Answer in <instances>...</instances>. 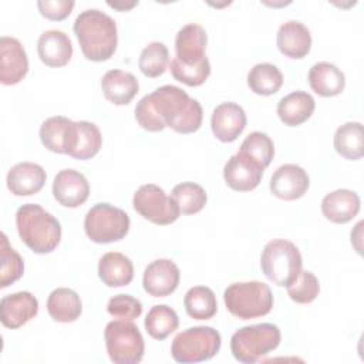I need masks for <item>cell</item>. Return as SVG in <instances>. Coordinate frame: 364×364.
I'll return each mask as SVG.
<instances>
[{
  "label": "cell",
  "mask_w": 364,
  "mask_h": 364,
  "mask_svg": "<svg viewBox=\"0 0 364 364\" xmlns=\"http://www.w3.org/2000/svg\"><path fill=\"white\" fill-rule=\"evenodd\" d=\"M135 119L149 132L169 127L179 134H192L200 128L203 111L198 100L191 98L182 88L168 84L138 101Z\"/></svg>",
  "instance_id": "obj_1"
},
{
  "label": "cell",
  "mask_w": 364,
  "mask_h": 364,
  "mask_svg": "<svg viewBox=\"0 0 364 364\" xmlns=\"http://www.w3.org/2000/svg\"><path fill=\"white\" fill-rule=\"evenodd\" d=\"M74 33L81 51L87 60H109L118 44V31L115 20L98 9L81 11L74 21Z\"/></svg>",
  "instance_id": "obj_2"
},
{
  "label": "cell",
  "mask_w": 364,
  "mask_h": 364,
  "mask_svg": "<svg viewBox=\"0 0 364 364\" xmlns=\"http://www.w3.org/2000/svg\"><path fill=\"white\" fill-rule=\"evenodd\" d=\"M16 226L20 239L34 253H51L60 243V222L37 203H24L17 209Z\"/></svg>",
  "instance_id": "obj_3"
},
{
  "label": "cell",
  "mask_w": 364,
  "mask_h": 364,
  "mask_svg": "<svg viewBox=\"0 0 364 364\" xmlns=\"http://www.w3.org/2000/svg\"><path fill=\"white\" fill-rule=\"evenodd\" d=\"M223 301L230 314L249 320L270 313L273 309V293L266 283L259 280L236 282L225 289Z\"/></svg>",
  "instance_id": "obj_4"
},
{
  "label": "cell",
  "mask_w": 364,
  "mask_h": 364,
  "mask_svg": "<svg viewBox=\"0 0 364 364\" xmlns=\"http://www.w3.org/2000/svg\"><path fill=\"white\" fill-rule=\"evenodd\" d=\"M280 328L272 323L245 326L236 330L230 338L233 357L245 364H252L276 350L280 344Z\"/></svg>",
  "instance_id": "obj_5"
},
{
  "label": "cell",
  "mask_w": 364,
  "mask_h": 364,
  "mask_svg": "<svg viewBox=\"0 0 364 364\" xmlns=\"http://www.w3.org/2000/svg\"><path fill=\"white\" fill-rule=\"evenodd\" d=\"M301 255L299 247L287 239L270 240L260 256V267L264 276L277 286H289L301 272Z\"/></svg>",
  "instance_id": "obj_6"
},
{
  "label": "cell",
  "mask_w": 364,
  "mask_h": 364,
  "mask_svg": "<svg viewBox=\"0 0 364 364\" xmlns=\"http://www.w3.org/2000/svg\"><path fill=\"white\" fill-rule=\"evenodd\" d=\"M222 346V337L210 326L189 327L176 334L171 344V354L176 363H200L215 357Z\"/></svg>",
  "instance_id": "obj_7"
},
{
  "label": "cell",
  "mask_w": 364,
  "mask_h": 364,
  "mask_svg": "<svg viewBox=\"0 0 364 364\" xmlns=\"http://www.w3.org/2000/svg\"><path fill=\"white\" fill-rule=\"evenodd\" d=\"M104 340L114 364H136L144 357V337L132 321L119 318L109 321L104 330Z\"/></svg>",
  "instance_id": "obj_8"
},
{
  "label": "cell",
  "mask_w": 364,
  "mask_h": 364,
  "mask_svg": "<svg viewBox=\"0 0 364 364\" xmlns=\"http://www.w3.org/2000/svg\"><path fill=\"white\" fill-rule=\"evenodd\" d=\"M129 225L128 213L107 202L94 205L84 219L85 235L95 243H112L124 239Z\"/></svg>",
  "instance_id": "obj_9"
},
{
  "label": "cell",
  "mask_w": 364,
  "mask_h": 364,
  "mask_svg": "<svg viewBox=\"0 0 364 364\" xmlns=\"http://www.w3.org/2000/svg\"><path fill=\"white\" fill-rule=\"evenodd\" d=\"M134 209L146 220L155 225H171L179 215L181 209L172 196L155 183H145L138 188L132 199Z\"/></svg>",
  "instance_id": "obj_10"
},
{
  "label": "cell",
  "mask_w": 364,
  "mask_h": 364,
  "mask_svg": "<svg viewBox=\"0 0 364 364\" xmlns=\"http://www.w3.org/2000/svg\"><path fill=\"white\" fill-rule=\"evenodd\" d=\"M77 122L63 115L50 117L40 127L41 144L51 152L70 155L77 145Z\"/></svg>",
  "instance_id": "obj_11"
},
{
  "label": "cell",
  "mask_w": 364,
  "mask_h": 364,
  "mask_svg": "<svg viewBox=\"0 0 364 364\" xmlns=\"http://www.w3.org/2000/svg\"><path fill=\"white\" fill-rule=\"evenodd\" d=\"M264 168L250 156L237 152L232 155L223 168V178L228 186L237 192L253 191L262 181Z\"/></svg>",
  "instance_id": "obj_12"
},
{
  "label": "cell",
  "mask_w": 364,
  "mask_h": 364,
  "mask_svg": "<svg viewBox=\"0 0 364 364\" xmlns=\"http://www.w3.org/2000/svg\"><path fill=\"white\" fill-rule=\"evenodd\" d=\"M181 279L179 267L171 259H156L151 262L142 276L144 290L152 297H166L172 294Z\"/></svg>",
  "instance_id": "obj_13"
},
{
  "label": "cell",
  "mask_w": 364,
  "mask_h": 364,
  "mask_svg": "<svg viewBox=\"0 0 364 364\" xmlns=\"http://www.w3.org/2000/svg\"><path fill=\"white\" fill-rule=\"evenodd\" d=\"M28 71V58L23 44L9 36L0 38V82L14 85L20 82Z\"/></svg>",
  "instance_id": "obj_14"
},
{
  "label": "cell",
  "mask_w": 364,
  "mask_h": 364,
  "mask_svg": "<svg viewBox=\"0 0 364 364\" xmlns=\"http://www.w3.org/2000/svg\"><path fill=\"white\" fill-rule=\"evenodd\" d=\"M310 185L307 172L296 164H284L279 166L270 179L272 193L283 200H294L301 198Z\"/></svg>",
  "instance_id": "obj_15"
},
{
  "label": "cell",
  "mask_w": 364,
  "mask_h": 364,
  "mask_svg": "<svg viewBox=\"0 0 364 364\" xmlns=\"http://www.w3.org/2000/svg\"><path fill=\"white\" fill-rule=\"evenodd\" d=\"M53 195L60 205L77 208L88 199L90 185L81 172L71 168L63 169L54 176Z\"/></svg>",
  "instance_id": "obj_16"
},
{
  "label": "cell",
  "mask_w": 364,
  "mask_h": 364,
  "mask_svg": "<svg viewBox=\"0 0 364 364\" xmlns=\"http://www.w3.org/2000/svg\"><path fill=\"white\" fill-rule=\"evenodd\" d=\"M38 313V301L30 291L7 294L0 300V320L7 328H18Z\"/></svg>",
  "instance_id": "obj_17"
},
{
  "label": "cell",
  "mask_w": 364,
  "mask_h": 364,
  "mask_svg": "<svg viewBox=\"0 0 364 364\" xmlns=\"http://www.w3.org/2000/svg\"><path fill=\"white\" fill-rule=\"evenodd\" d=\"M245 127V109L236 102H222L212 112L210 128L220 142H233L243 132Z\"/></svg>",
  "instance_id": "obj_18"
},
{
  "label": "cell",
  "mask_w": 364,
  "mask_h": 364,
  "mask_svg": "<svg viewBox=\"0 0 364 364\" xmlns=\"http://www.w3.org/2000/svg\"><path fill=\"white\" fill-rule=\"evenodd\" d=\"M47 179L41 165L34 162H20L10 168L7 173V188L16 196H30L41 191Z\"/></svg>",
  "instance_id": "obj_19"
},
{
  "label": "cell",
  "mask_w": 364,
  "mask_h": 364,
  "mask_svg": "<svg viewBox=\"0 0 364 364\" xmlns=\"http://www.w3.org/2000/svg\"><path fill=\"white\" fill-rule=\"evenodd\" d=\"M37 53L40 60L48 67H64L73 55V43L61 30H47L37 41Z\"/></svg>",
  "instance_id": "obj_20"
},
{
  "label": "cell",
  "mask_w": 364,
  "mask_h": 364,
  "mask_svg": "<svg viewBox=\"0 0 364 364\" xmlns=\"http://www.w3.org/2000/svg\"><path fill=\"white\" fill-rule=\"evenodd\" d=\"M277 48L289 58L300 60L310 53L311 34L300 21L290 20L283 23L277 30Z\"/></svg>",
  "instance_id": "obj_21"
},
{
  "label": "cell",
  "mask_w": 364,
  "mask_h": 364,
  "mask_svg": "<svg viewBox=\"0 0 364 364\" xmlns=\"http://www.w3.org/2000/svg\"><path fill=\"white\" fill-rule=\"evenodd\" d=\"M208 37L202 26L196 23H189L183 26L175 38L176 58L183 64H196L202 61L205 55Z\"/></svg>",
  "instance_id": "obj_22"
},
{
  "label": "cell",
  "mask_w": 364,
  "mask_h": 364,
  "mask_svg": "<svg viewBox=\"0 0 364 364\" xmlns=\"http://www.w3.org/2000/svg\"><path fill=\"white\" fill-rule=\"evenodd\" d=\"M360 210V196L350 189H337L327 193L321 200V212L333 223H347Z\"/></svg>",
  "instance_id": "obj_23"
},
{
  "label": "cell",
  "mask_w": 364,
  "mask_h": 364,
  "mask_svg": "<svg viewBox=\"0 0 364 364\" xmlns=\"http://www.w3.org/2000/svg\"><path fill=\"white\" fill-rule=\"evenodd\" d=\"M104 97L115 105H127L138 94L139 84L134 74L124 70H109L101 80Z\"/></svg>",
  "instance_id": "obj_24"
},
{
  "label": "cell",
  "mask_w": 364,
  "mask_h": 364,
  "mask_svg": "<svg viewBox=\"0 0 364 364\" xmlns=\"http://www.w3.org/2000/svg\"><path fill=\"white\" fill-rule=\"evenodd\" d=\"M311 90L320 97H336L343 92L346 87V77L343 71L327 61L316 63L307 75Z\"/></svg>",
  "instance_id": "obj_25"
},
{
  "label": "cell",
  "mask_w": 364,
  "mask_h": 364,
  "mask_svg": "<svg viewBox=\"0 0 364 364\" xmlns=\"http://www.w3.org/2000/svg\"><path fill=\"white\" fill-rule=\"evenodd\" d=\"M98 276L108 287H122L134 279L131 259L119 252H108L98 262Z\"/></svg>",
  "instance_id": "obj_26"
},
{
  "label": "cell",
  "mask_w": 364,
  "mask_h": 364,
  "mask_svg": "<svg viewBox=\"0 0 364 364\" xmlns=\"http://www.w3.org/2000/svg\"><path fill=\"white\" fill-rule=\"evenodd\" d=\"M316 101L306 91H293L277 104V115L284 125L297 127L307 121L314 112Z\"/></svg>",
  "instance_id": "obj_27"
},
{
  "label": "cell",
  "mask_w": 364,
  "mask_h": 364,
  "mask_svg": "<svg viewBox=\"0 0 364 364\" xmlns=\"http://www.w3.org/2000/svg\"><path fill=\"white\" fill-rule=\"evenodd\" d=\"M47 311L54 321L73 323L81 316L82 303L73 289L58 287L47 299Z\"/></svg>",
  "instance_id": "obj_28"
},
{
  "label": "cell",
  "mask_w": 364,
  "mask_h": 364,
  "mask_svg": "<svg viewBox=\"0 0 364 364\" xmlns=\"http://www.w3.org/2000/svg\"><path fill=\"white\" fill-rule=\"evenodd\" d=\"M334 149L343 158L355 161L364 154V132L361 122H346L334 134Z\"/></svg>",
  "instance_id": "obj_29"
},
{
  "label": "cell",
  "mask_w": 364,
  "mask_h": 364,
  "mask_svg": "<svg viewBox=\"0 0 364 364\" xmlns=\"http://www.w3.org/2000/svg\"><path fill=\"white\" fill-rule=\"evenodd\" d=\"M183 306L188 316L193 320H209L218 311L216 296L206 286L191 287L183 297Z\"/></svg>",
  "instance_id": "obj_30"
},
{
  "label": "cell",
  "mask_w": 364,
  "mask_h": 364,
  "mask_svg": "<svg viewBox=\"0 0 364 364\" xmlns=\"http://www.w3.org/2000/svg\"><path fill=\"white\" fill-rule=\"evenodd\" d=\"M247 85L257 95H273L283 85V74L274 64L259 63L249 71Z\"/></svg>",
  "instance_id": "obj_31"
},
{
  "label": "cell",
  "mask_w": 364,
  "mask_h": 364,
  "mask_svg": "<svg viewBox=\"0 0 364 364\" xmlns=\"http://www.w3.org/2000/svg\"><path fill=\"white\" fill-rule=\"evenodd\" d=\"M146 333L155 340H165L179 326L176 311L166 304H155L148 311L144 321Z\"/></svg>",
  "instance_id": "obj_32"
},
{
  "label": "cell",
  "mask_w": 364,
  "mask_h": 364,
  "mask_svg": "<svg viewBox=\"0 0 364 364\" xmlns=\"http://www.w3.org/2000/svg\"><path fill=\"white\" fill-rule=\"evenodd\" d=\"M77 122V145L70 154L71 158L87 161L95 156L102 145V135L100 128L94 122L75 121Z\"/></svg>",
  "instance_id": "obj_33"
},
{
  "label": "cell",
  "mask_w": 364,
  "mask_h": 364,
  "mask_svg": "<svg viewBox=\"0 0 364 364\" xmlns=\"http://www.w3.org/2000/svg\"><path fill=\"white\" fill-rule=\"evenodd\" d=\"M172 198L183 215L200 212L208 200L205 189L195 182H182L173 186Z\"/></svg>",
  "instance_id": "obj_34"
},
{
  "label": "cell",
  "mask_w": 364,
  "mask_h": 364,
  "mask_svg": "<svg viewBox=\"0 0 364 364\" xmlns=\"http://www.w3.org/2000/svg\"><path fill=\"white\" fill-rule=\"evenodd\" d=\"M169 63L168 47L161 41L149 43L139 55L138 67L141 73L149 78L162 75L166 71Z\"/></svg>",
  "instance_id": "obj_35"
},
{
  "label": "cell",
  "mask_w": 364,
  "mask_h": 364,
  "mask_svg": "<svg viewBox=\"0 0 364 364\" xmlns=\"http://www.w3.org/2000/svg\"><path fill=\"white\" fill-rule=\"evenodd\" d=\"M24 273L23 257L10 246L6 233H1V246H0V287L6 289L7 286L17 282Z\"/></svg>",
  "instance_id": "obj_36"
},
{
  "label": "cell",
  "mask_w": 364,
  "mask_h": 364,
  "mask_svg": "<svg viewBox=\"0 0 364 364\" xmlns=\"http://www.w3.org/2000/svg\"><path fill=\"white\" fill-rule=\"evenodd\" d=\"M239 152L250 156L266 169L274 156V145L267 134L253 131L243 139Z\"/></svg>",
  "instance_id": "obj_37"
},
{
  "label": "cell",
  "mask_w": 364,
  "mask_h": 364,
  "mask_svg": "<svg viewBox=\"0 0 364 364\" xmlns=\"http://www.w3.org/2000/svg\"><path fill=\"white\" fill-rule=\"evenodd\" d=\"M171 73L176 81L189 87H199L208 80L210 74V64L208 57L196 64H183L175 57L171 61Z\"/></svg>",
  "instance_id": "obj_38"
},
{
  "label": "cell",
  "mask_w": 364,
  "mask_h": 364,
  "mask_svg": "<svg viewBox=\"0 0 364 364\" xmlns=\"http://www.w3.org/2000/svg\"><path fill=\"white\" fill-rule=\"evenodd\" d=\"M289 297L300 304L311 303L320 291V283L314 273L310 270H301L297 279L286 286Z\"/></svg>",
  "instance_id": "obj_39"
},
{
  "label": "cell",
  "mask_w": 364,
  "mask_h": 364,
  "mask_svg": "<svg viewBox=\"0 0 364 364\" xmlns=\"http://www.w3.org/2000/svg\"><path fill=\"white\" fill-rule=\"evenodd\" d=\"M107 311L115 318L132 321L142 314V303L129 294H117L108 300Z\"/></svg>",
  "instance_id": "obj_40"
},
{
  "label": "cell",
  "mask_w": 364,
  "mask_h": 364,
  "mask_svg": "<svg viewBox=\"0 0 364 364\" xmlns=\"http://www.w3.org/2000/svg\"><path fill=\"white\" fill-rule=\"evenodd\" d=\"M73 0H40L37 1V7L40 13L54 21H61L68 17L74 9Z\"/></svg>",
  "instance_id": "obj_41"
},
{
  "label": "cell",
  "mask_w": 364,
  "mask_h": 364,
  "mask_svg": "<svg viewBox=\"0 0 364 364\" xmlns=\"http://www.w3.org/2000/svg\"><path fill=\"white\" fill-rule=\"evenodd\" d=\"M138 4V1H134V3H129V4H127V6H124V4H119V3H108V6H111V7H114V9H118V10H128V9H131V7H134V6H136Z\"/></svg>",
  "instance_id": "obj_42"
}]
</instances>
